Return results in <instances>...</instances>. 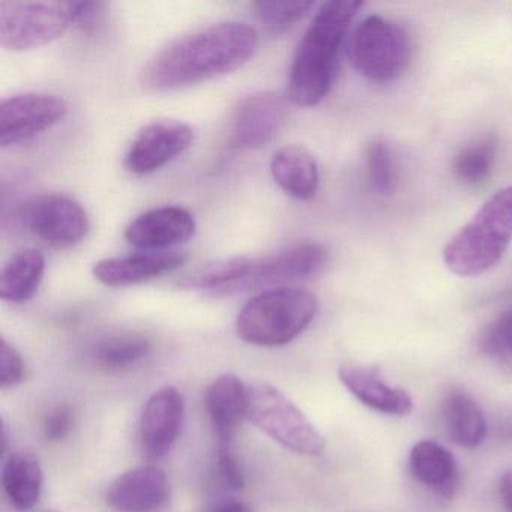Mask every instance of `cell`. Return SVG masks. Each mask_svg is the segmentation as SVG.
Wrapping results in <instances>:
<instances>
[{
  "mask_svg": "<svg viewBox=\"0 0 512 512\" xmlns=\"http://www.w3.org/2000/svg\"><path fill=\"white\" fill-rule=\"evenodd\" d=\"M257 44L256 31L245 23L199 29L160 50L143 70L142 85L167 92L226 76L253 58Z\"/></svg>",
  "mask_w": 512,
  "mask_h": 512,
  "instance_id": "1",
  "label": "cell"
},
{
  "mask_svg": "<svg viewBox=\"0 0 512 512\" xmlns=\"http://www.w3.org/2000/svg\"><path fill=\"white\" fill-rule=\"evenodd\" d=\"M62 98L49 94H20L0 103V145H19L49 130L67 116Z\"/></svg>",
  "mask_w": 512,
  "mask_h": 512,
  "instance_id": "10",
  "label": "cell"
},
{
  "mask_svg": "<svg viewBox=\"0 0 512 512\" xmlns=\"http://www.w3.org/2000/svg\"><path fill=\"white\" fill-rule=\"evenodd\" d=\"M368 182L371 188L379 194H389L397 184L394 160L388 146L382 142L371 143L365 154Z\"/></svg>",
  "mask_w": 512,
  "mask_h": 512,
  "instance_id": "27",
  "label": "cell"
},
{
  "mask_svg": "<svg viewBox=\"0 0 512 512\" xmlns=\"http://www.w3.org/2000/svg\"><path fill=\"white\" fill-rule=\"evenodd\" d=\"M512 242V185L496 191L446 244L452 274L478 277L502 260Z\"/></svg>",
  "mask_w": 512,
  "mask_h": 512,
  "instance_id": "3",
  "label": "cell"
},
{
  "mask_svg": "<svg viewBox=\"0 0 512 512\" xmlns=\"http://www.w3.org/2000/svg\"><path fill=\"white\" fill-rule=\"evenodd\" d=\"M197 224L193 214L179 206H161L139 215L125 229V241L139 250H164L193 238Z\"/></svg>",
  "mask_w": 512,
  "mask_h": 512,
  "instance_id": "13",
  "label": "cell"
},
{
  "mask_svg": "<svg viewBox=\"0 0 512 512\" xmlns=\"http://www.w3.org/2000/svg\"><path fill=\"white\" fill-rule=\"evenodd\" d=\"M443 421L449 439L464 448H476L487 433L481 407L463 391L449 392L443 404Z\"/></svg>",
  "mask_w": 512,
  "mask_h": 512,
  "instance_id": "23",
  "label": "cell"
},
{
  "mask_svg": "<svg viewBox=\"0 0 512 512\" xmlns=\"http://www.w3.org/2000/svg\"><path fill=\"white\" fill-rule=\"evenodd\" d=\"M214 512H251V509L242 500L227 499L221 502Z\"/></svg>",
  "mask_w": 512,
  "mask_h": 512,
  "instance_id": "33",
  "label": "cell"
},
{
  "mask_svg": "<svg viewBox=\"0 0 512 512\" xmlns=\"http://www.w3.org/2000/svg\"><path fill=\"white\" fill-rule=\"evenodd\" d=\"M350 58L356 70L371 82H391L409 68L412 40L398 23L370 16L353 31Z\"/></svg>",
  "mask_w": 512,
  "mask_h": 512,
  "instance_id": "6",
  "label": "cell"
},
{
  "mask_svg": "<svg viewBox=\"0 0 512 512\" xmlns=\"http://www.w3.org/2000/svg\"><path fill=\"white\" fill-rule=\"evenodd\" d=\"M169 497L166 473L155 466H139L118 476L106 499L116 512H155L166 505Z\"/></svg>",
  "mask_w": 512,
  "mask_h": 512,
  "instance_id": "15",
  "label": "cell"
},
{
  "mask_svg": "<svg viewBox=\"0 0 512 512\" xmlns=\"http://www.w3.org/2000/svg\"><path fill=\"white\" fill-rule=\"evenodd\" d=\"M22 217L28 229L52 247H73L88 235V214L64 194L32 197L23 208Z\"/></svg>",
  "mask_w": 512,
  "mask_h": 512,
  "instance_id": "9",
  "label": "cell"
},
{
  "mask_svg": "<svg viewBox=\"0 0 512 512\" xmlns=\"http://www.w3.org/2000/svg\"><path fill=\"white\" fill-rule=\"evenodd\" d=\"M410 475L425 487L446 499L454 496L458 485V467L454 455L433 440H422L410 451Z\"/></svg>",
  "mask_w": 512,
  "mask_h": 512,
  "instance_id": "19",
  "label": "cell"
},
{
  "mask_svg": "<svg viewBox=\"0 0 512 512\" xmlns=\"http://www.w3.org/2000/svg\"><path fill=\"white\" fill-rule=\"evenodd\" d=\"M184 415V398L178 389L166 386L151 395L140 419V440L149 457H163L173 448L181 433Z\"/></svg>",
  "mask_w": 512,
  "mask_h": 512,
  "instance_id": "14",
  "label": "cell"
},
{
  "mask_svg": "<svg viewBox=\"0 0 512 512\" xmlns=\"http://www.w3.org/2000/svg\"><path fill=\"white\" fill-rule=\"evenodd\" d=\"M205 407L220 446H230L239 422L247 418L248 388L235 374L218 376L206 388Z\"/></svg>",
  "mask_w": 512,
  "mask_h": 512,
  "instance_id": "18",
  "label": "cell"
},
{
  "mask_svg": "<svg viewBox=\"0 0 512 512\" xmlns=\"http://www.w3.org/2000/svg\"><path fill=\"white\" fill-rule=\"evenodd\" d=\"M193 140V130L184 122L173 119L151 122L134 137L125 155V169L134 175H148L184 154Z\"/></svg>",
  "mask_w": 512,
  "mask_h": 512,
  "instance_id": "11",
  "label": "cell"
},
{
  "mask_svg": "<svg viewBox=\"0 0 512 512\" xmlns=\"http://www.w3.org/2000/svg\"><path fill=\"white\" fill-rule=\"evenodd\" d=\"M364 7L359 0H332L317 10L293 56L289 98L299 107L317 106L328 95L350 23Z\"/></svg>",
  "mask_w": 512,
  "mask_h": 512,
  "instance_id": "2",
  "label": "cell"
},
{
  "mask_svg": "<svg viewBox=\"0 0 512 512\" xmlns=\"http://www.w3.org/2000/svg\"><path fill=\"white\" fill-rule=\"evenodd\" d=\"M46 259L35 248L19 251L0 272V298L13 304L29 301L40 289Z\"/></svg>",
  "mask_w": 512,
  "mask_h": 512,
  "instance_id": "22",
  "label": "cell"
},
{
  "mask_svg": "<svg viewBox=\"0 0 512 512\" xmlns=\"http://www.w3.org/2000/svg\"><path fill=\"white\" fill-rule=\"evenodd\" d=\"M479 347L490 355L512 358V310L500 314L484 329Z\"/></svg>",
  "mask_w": 512,
  "mask_h": 512,
  "instance_id": "28",
  "label": "cell"
},
{
  "mask_svg": "<svg viewBox=\"0 0 512 512\" xmlns=\"http://www.w3.org/2000/svg\"><path fill=\"white\" fill-rule=\"evenodd\" d=\"M499 493L505 508L508 509V512H512V470L503 473L500 478Z\"/></svg>",
  "mask_w": 512,
  "mask_h": 512,
  "instance_id": "32",
  "label": "cell"
},
{
  "mask_svg": "<svg viewBox=\"0 0 512 512\" xmlns=\"http://www.w3.org/2000/svg\"><path fill=\"white\" fill-rule=\"evenodd\" d=\"M152 344L140 334H121L106 338L97 346L98 364L107 370H124L145 359Z\"/></svg>",
  "mask_w": 512,
  "mask_h": 512,
  "instance_id": "24",
  "label": "cell"
},
{
  "mask_svg": "<svg viewBox=\"0 0 512 512\" xmlns=\"http://www.w3.org/2000/svg\"><path fill=\"white\" fill-rule=\"evenodd\" d=\"M2 485L11 505L29 511L43 494L44 470L40 458L31 451H17L5 461Z\"/></svg>",
  "mask_w": 512,
  "mask_h": 512,
  "instance_id": "21",
  "label": "cell"
},
{
  "mask_svg": "<svg viewBox=\"0 0 512 512\" xmlns=\"http://www.w3.org/2000/svg\"><path fill=\"white\" fill-rule=\"evenodd\" d=\"M217 470L221 481H223L227 487L232 488V490H242V488H244V472H242L241 466H239L238 460H236L235 455H233L230 446H220Z\"/></svg>",
  "mask_w": 512,
  "mask_h": 512,
  "instance_id": "31",
  "label": "cell"
},
{
  "mask_svg": "<svg viewBox=\"0 0 512 512\" xmlns=\"http://www.w3.org/2000/svg\"><path fill=\"white\" fill-rule=\"evenodd\" d=\"M271 173L281 190L299 200H310L319 188V169L307 149L286 146L275 152Z\"/></svg>",
  "mask_w": 512,
  "mask_h": 512,
  "instance_id": "20",
  "label": "cell"
},
{
  "mask_svg": "<svg viewBox=\"0 0 512 512\" xmlns=\"http://www.w3.org/2000/svg\"><path fill=\"white\" fill-rule=\"evenodd\" d=\"M47 512H55V511H47Z\"/></svg>",
  "mask_w": 512,
  "mask_h": 512,
  "instance_id": "34",
  "label": "cell"
},
{
  "mask_svg": "<svg viewBox=\"0 0 512 512\" xmlns=\"http://www.w3.org/2000/svg\"><path fill=\"white\" fill-rule=\"evenodd\" d=\"M289 113L286 98L277 92H257L239 103L233 116L230 146L254 151L268 145L283 128Z\"/></svg>",
  "mask_w": 512,
  "mask_h": 512,
  "instance_id": "12",
  "label": "cell"
},
{
  "mask_svg": "<svg viewBox=\"0 0 512 512\" xmlns=\"http://www.w3.org/2000/svg\"><path fill=\"white\" fill-rule=\"evenodd\" d=\"M187 262L182 253H146L113 257L95 263L94 275L100 283L109 287L136 286L161 275L176 271Z\"/></svg>",
  "mask_w": 512,
  "mask_h": 512,
  "instance_id": "17",
  "label": "cell"
},
{
  "mask_svg": "<svg viewBox=\"0 0 512 512\" xmlns=\"http://www.w3.org/2000/svg\"><path fill=\"white\" fill-rule=\"evenodd\" d=\"M26 367L16 347L7 340L2 341L0 350V383L2 389L16 388L25 380Z\"/></svg>",
  "mask_w": 512,
  "mask_h": 512,
  "instance_id": "29",
  "label": "cell"
},
{
  "mask_svg": "<svg viewBox=\"0 0 512 512\" xmlns=\"http://www.w3.org/2000/svg\"><path fill=\"white\" fill-rule=\"evenodd\" d=\"M494 161H496V140L485 139L461 149L452 161V172L458 181L470 187H476L490 178Z\"/></svg>",
  "mask_w": 512,
  "mask_h": 512,
  "instance_id": "25",
  "label": "cell"
},
{
  "mask_svg": "<svg viewBox=\"0 0 512 512\" xmlns=\"http://www.w3.org/2000/svg\"><path fill=\"white\" fill-rule=\"evenodd\" d=\"M74 427V413L68 406H58L47 413L44 419V436L50 442L64 440Z\"/></svg>",
  "mask_w": 512,
  "mask_h": 512,
  "instance_id": "30",
  "label": "cell"
},
{
  "mask_svg": "<svg viewBox=\"0 0 512 512\" xmlns=\"http://www.w3.org/2000/svg\"><path fill=\"white\" fill-rule=\"evenodd\" d=\"M338 374L350 394L376 412L406 416L413 410L412 397L404 389L388 385L376 368L359 362H344Z\"/></svg>",
  "mask_w": 512,
  "mask_h": 512,
  "instance_id": "16",
  "label": "cell"
},
{
  "mask_svg": "<svg viewBox=\"0 0 512 512\" xmlns=\"http://www.w3.org/2000/svg\"><path fill=\"white\" fill-rule=\"evenodd\" d=\"M313 7V2H278V0H272V2L262 0L253 4L256 16L259 17L266 31L272 35L289 31L295 23L304 19Z\"/></svg>",
  "mask_w": 512,
  "mask_h": 512,
  "instance_id": "26",
  "label": "cell"
},
{
  "mask_svg": "<svg viewBox=\"0 0 512 512\" xmlns=\"http://www.w3.org/2000/svg\"><path fill=\"white\" fill-rule=\"evenodd\" d=\"M316 311V298L305 290H265L244 305L236 319V332L254 346H284L308 328Z\"/></svg>",
  "mask_w": 512,
  "mask_h": 512,
  "instance_id": "4",
  "label": "cell"
},
{
  "mask_svg": "<svg viewBox=\"0 0 512 512\" xmlns=\"http://www.w3.org/2000/svg\"><path fill=\"white\" fill-rule=\"evenodd\" d=\"M328 260V250L319 244L296 245L266 257H239L238 271L223 296L280 289L283 284L319 274Z\"/></svg>",
  "mask_w": 512,
  "mask_h": 512,
  "instance_id": "7",
  "label": "cell"
},
{
  "mask_svg": "<svg viewBox=\"0 0 512 512\" xmlns=\"http://www.w3.org/2000/svg\"><path fill=\"white\" fill-rule=\"evenodd\" d=\"M74 23L70 2H2L0 44L10 52L40 49Z\"/></svg>",
  "mask_w": 512,
  "mask_h": 512,
  "instance_id": "8",
  "label": "cell"
},
{
  "mask_svg": "<svg viewBox=\"0 0 512 512\" xmlns=\"http://www.w3.org/2000/svg\"><path fill=\"white\" fill-rule=\"evenodd\" d=\"M247 419L284 448L302 455H319L325 437L280 389L266 383L248 388Z\"/></svg>",
  "mask_w": 512,
  "mask_h": 512,
  "instance_id": "5",
  "label": "cell"
}]
</instances>
